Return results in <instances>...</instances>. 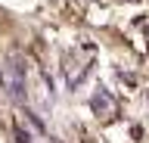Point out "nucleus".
I'll use <instances>...</instances> for the list:
<instances>
[{
	"label": "nucleus",
	"instance_id": "1",
	"mask_svg": "<svg viewBox=\"0 0 149 143\" xmlns=\"http://www.w3.org/2000/svg\"><path fill=\"white\" fill-rule=\"evenodd\" d=\"M90 106H93V112L100 115V118H112L115 115V96L106 93V90H96L90 96Z\"/></svg>",
	"mask_w": 149,
	"mask_h": 143
}]
</instances>
